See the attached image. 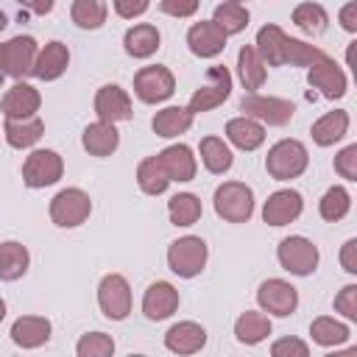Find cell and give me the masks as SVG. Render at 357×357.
<instances>
[{"mask_svg": "<svg viewBox=\"0 0 357 357\" xmlns=\"http://www.w3.org/2000/svg\"><path fill=\"white\" fill-rule=\"evenodd\" d=\"M307 165H310V153H307V145L298 139H279L276 145H271L265 156V170L276 181L298 178L307 170Z\"/></svg>", "mask_w": 357, "mask_h": 357, "instance_id": "cell-1", "label": "cell"}, {"mask_svg": "<svg viewBox=\"0 0 357 357\" xmlns=\"http://www.w3.org/2000/svg\"><path fill=\"white\" fill-rule=\"evenodd\" d=\"M215 212L229 223H245L254 215V190L243 181H223L215 190Z\"/></svg>", "mask_w": 357, "mask_h": 357, "instance_id": "cell-2", "label": "cell"}, {"mask_svg": "<svg viewBox=\"0 0 357 357\" xmlns=\"http://www.w3.org/2000/svg\"><path fill=\"white\" fill-rule=\"evenodd\" d=\"M206 257H209L206 243L201 237H195V234H184V237L170 243V248H167V268L176 276H181V279H192V276H198L204 271Z\"/></svg>", "mask_w": 357, "mask_h": 357, "instance_id": "cell-3", "label": "cell"}, {"mask_svg": "<svg viewBox=\"0 0 357 357\" xmlns=\"http://www.w3.org/2000/svg\"><path fill=\"white\" fill-rule=\"evenodd\" d=\"M92 212V198L81 187H67L59 190L50 198V220L61 229H75L81 226Z\"/></svg>", "mask_w": 357, "mask_h": 357, "instance_id": "cell-4", "label": "cell"}, {"mask_svg": "<svg viewBox=\"0 0 357 357\" xmlns=\"http://www.w3.org/2000/svg\"><path fill=\"white\" fill-rule=\"evenodd\" d=\"M276 259H279V265L287 273H293V276H310L318 268L321 254H318V245L312 240H307L301 234H290V237H284L279 243Z\"/></svg>", "mask_w": 357, "mask_h": 357, "instance_id": "cell-5", "label": "cell"}, {"mask_svg": "<svg viewBox=\"0 0 357 357\" xmlns=\"http://www.w3.org/2000/svg\"><path fill=\"white\" fill-rule=\"evenodd\" d=\"M61 173H64V159L50 148H36L22 162V181L31 190H42V187L56 184L61 178Z\"/></svg>", "mask_w": 357, "mask_h": 357, "instance_id": "cell-6", "label": "cell"}, {"mask_svg": "<svg viewBox=\"0 0 357 357\" xmlns=\"http://www.w3.org/2000/svg\"><path fill=\"white\" fill-rule=\"evenodd\" d=\"M229 95H231V73H229L226 67L215 64V67L206 70V84L192 92V98H190V103H187L184 109L195 117V114H201V112H209V109L220 106Z\"/></svg>", "mask_w": 357, "mask_h": 357, "instance_id": "cell-7", "label": "cell"}, {"mask_svg": "<svg viewBox=\"0 0 357 357\" xmlns=\"http://www.w3.org/2000/svg\"><path fill=\"white\" fill-rule=\"evenodd\" d=\"M240 109L245 112L243 117H251L259 126L262 123H268V126H287L293 120V112H296V106L290 100L276 98V95H259V92L245 95L240 100Z\"/></svg>", "mask_w": 357, "mask_h": 357, "instance_id": "cell-8", "label": "cell"}, {"mask_svg": "<svg viewBox=\"0 0 357 357\" xmlns=\"http://www.w3.org/2000/svg\"><path fill=\"white\" fill-rule=\"evenodd\" d=\"M98 307L106 318L123 321L131 312V284L123 273H106L98 284Z\"/></svg>", "mask_w": 357, "mask_h": 357, "instance_id": "cell-9", "label": "cell"}, {"mask_svg": "<svg viewBox=\"0 0 357 357\" xmlns=\"http://www.w3.org/2000/svg\"><path fill=\"white\" fill-rule=\"evenodd\" d=\"M39 56V47H36V39L33 36H11L8 42L0 45V64H3V73L22 81L25 75L33 73V61Z\"/></svg>", "mask_w": 357, "mask_h": 357, "instance_id": "cell-10", "label": "cell"}, {"mask_svg": "<svg viewBox=\"0 0 357 357\" xmlns=\"http://www.w3.org/2000/svg\"><path fill=\"white\" fill-rule=\"evenodd\" d=\"M176 92V78L167 67L162 64H151V67H142L137 75H134V95L142 100V103H162L167 100L170 95Z\"/></svg>", "mask_w": 357, "mask_h": 357, "instance_id": "cell-11", "label": "cell"}, {"mask_svg": "<svg viewBox=\"0 0 357 357\" xmlns=\"http://www.w3.org/2000/svg\"><path fill=\"white\" fill-rule=\"evenodd\" d=\"M257 304L276 318H287L298 307V290L284 279H265L257 290Z\"/></svg>", "mask_w": 357, "mask_h": 357, "instance_id": "cell-12", "label": "cell"}, {"mask_svg": "<svg viewBox=\"0 0 357 357\" xmlns=\"http://www.w3.org/2000/svg\"><path fill=\"white\" fill-rule=\"evenodd\" d=\"M307 81L312 89H318L326 100H337L346 95L349 89V81H346V73L335 64V59L324 56L321 61H315L310 70H307Z\"/></svg>", "mask_w": 357, "mask_h": 357, "instance_id": "cell-13", "label": "cell"}, {"mask_svg": "<svg viewBox=\"0 0 357 357\" xmlns=\"http://www.w3.org/2000/svg\"><path fill=\"white\" fill-rule=\"evenodd\" d=\"M301 212H304V198H301V192H296L290 187L271 192L268 201L262 204V220L268 226H287Z\"/></svg>", "mask_w": 357, "mask_h": 357, "instance_id": "cell-14", "label": "cell"}, {"mask_svg": "<svg viewBox=\"0 0 357 357\" xmlns=\"http://www.w3.org/2000/svg\"><path fill=\"white\" fill-rule=\"evenodd\" d=\"M204 346H206V329L195 321H178L165 332V349L178 357L198 354Z\"/></svg>", "mask_w": 357, "mask_h": 357, "instance_id": "cell-15", "label": "cell"}, {"mask_svg": "<svg viewBox=\"0 0 357 357\" xmlns=\"http://www.w3.org/2000/svg\"><path fill=\"white\" fill-rule=\"evenodd\" d=\"M39 106H42L39 89H33V86L25 84V81H17V84L3 95V103H0L6 120H28V117H36Z\"/></svg>", "mask_w": 357, "mask_h": 357, "instance_id": "cell-16", "label": "cell"}, {"mask_svg": "<svg viewBox=\"0 0 357 357\" xmlns=\"http://www.w3.org/2000/svg\"><path fill=\"white\" fill-rule=\"evenodd\" d=\"M95 114L98 120L103 123H120V120H128L131 117V98L123 86L117 84H103L95 95Z\"/></svg>", "mask_w": 357, "mask_h": 357, "instance_id": "cell-17", "label": "cell"}, {"mask_svg": "<svg viewBox=\"0 0 357 357\" xmlns=\"http://www.w3.org/2000/svg\"><path fill=\"white\" fill-rule=\"evenodd\" d=\"M162 170L167 173L170 181H192L195 178V170H198V162L192 156V148L184 145V142H176V145H167L165 151L156 153Z\"/></svg>", "mask_w": 357, "mask_h": 357, "instance_id": "cell-18", "label": "cell"}, {"mask_svg": "<svg viewBox=\"0 0 357 357\" xmlns=\"http://www.w3.org/2000/svg\"><path fill=\"white\" fill-rule=\"evenodd\" d=\"M226 39L229 36L212 20H201L187 31V45L198 59H215L218 53H223Z\"/></svg>", "mask_w": 357, "mask_h": 357, "instance_id": "cell-19", "label": "cell"}, {"mask_svg": "<svg viewBox=\"0 0 357 357\" xmlns=\"http://www.w3.org/2000/svg\"><path fill=\"white\" fill-rule=\"evenodd\" d=\"M178 310V290L170 282H153L148 284L142 296V312L148 321H165Z\"/></svg>", "mask_w": 357, "mask_h": 357, "instance_id": "cell-20", "label": "cell"}, {"mask_svg": "<svg viewBox=\"0 0 357 357\" xmlns=\"http://www.w3.org/2000/svg\"><path fill=\"white\" fill-rule=\"evenodd\" d=\"M50 321L45 315H20L14 324H11V340L20 346V349H39L50 340Z\"/></svg>", "mask_w": 357, "mask_h": 357, "instance_id": "cell-21", "label": "cell"}, {"mask_svg": "<svg viewBox=\"0 0 357 357\" xmlns=\"http://www.w3.org/2000/svg\"><path fill=\"white\" fill-rule=\"evenodd\" d=\"M287 33L279 28V25H262L257 31V42H254V50L257 56L262 59L265 67H282L284 64V53H287Z\"/></svg>", "mask_w": 357, "mask_h": 357, "instance_id": "cell-22", "label": "cell"}, {"mask_svg": "<svg viewBox=\"0 0 357 357\" xmlns=\"http://www.w3.org/2000/svg\"><path fill=\"white\" fill-rule=\"evenodd\" d=\"M67 64H70V50H67V45L59 42V39H53V42H47V45L39 50L31 75H36L39 81H56V78L64 75Z\"/></svg>", "mask_w": 357, "mask_h": 357, "instance_id": "cell-23", "label": "cell"}, {"mask_svg": "<svg viewBox=\"0 0 357 357\" xmlns=\"http://www.w3.org/2000/svg\"><path fill=\"white\" fill-rule=\"evenodd\" d=\"M81 145H84V151L92 153V156H100V159H103V156H112V153L117 151V145H120V131H117L112 123L95 120V123H89V126L84 128Z\"/></svg>", "mask_w": 357, "mask_h": 357, "instance_id": "cell-24", "label": "cell"}, {"mask_svg": "<svg viewBox=\"0 0 357 357\" xmlns=\"http://www.w3.org/2000/svg\"><path fill=\"white\" fill-rule=\"evenodd\" d=\"M310 134H312V142L321 145V148H329V145L340 142V139L349 134V112L335 109V112L321 114V117L312 123Z\"/></svg>", "mask_w": 357, "mask_h": 357, "instance_id": "cell-25", "label": "cell"}, {"mask_svg": "<svg viewBox=\"0 0 357 357\" xmlns=\"http://www.w3.org/2000/svg\"><path fill=\"white\" fill-rule=\"evenodd\" d=\"M159 42H162V33H159V28L151 25V22H139V25L128 28L126 36H123V47H126V53L134 56V59H148V56H153V53L159 50Z\"/></svg>", "mask_w": 357, "mask_h": 357, "instance_id": "cell-26", "label": "cell"}, {"mask_svg": "<svg viewBox=\"0 0 357 357\" xmlns=\"http://www.w3.org/2000/svg\"><path fill=\"white\" fill-rule=\"evenodd\" d=\"M226 137L240 151H257L265 142V126H259L257 120L240 114V117H231L226 123Z\"/></svg>", "mask_w": 357, "mask_h": 357, "instance_id": "cell-27", "label": "cell"}, {"mask_svg": "<svg viewBox=\"0 0 357 357\" xmlns=\"http://www.w3.org/2000/svg\"><path fill=\"white\" fill-rule=\"evenodd\" d=\"M153 134L162 137V139H173L184 131H190L192 126V114L184 109V106H165L153 114Z\"/></svg>", "mask_w": 357, "mask_h": 357, "instance_id": "cell-28", "label": "cell"}, {"mask_svg": "<svg viewBox=\"0 0 357 357\" xmlns=\"http://www.w3.org/2000/svg\"><path fill=\"white\" fill-rule=\"evenodd\" d=\"M28 265H31V257L22 243L17 240L0 243V279L3 282H17L20 276H25Z\"/></svg>", "mask_w": 357, "mask_h": 357, "instance_id": "cell-29", "label": "cell"}, {"mask_svg": "<svg viewBox=\"0 0 357 357\" xmlns=\"http://www.w3.org/2000/svg\"><path fill=\"white\" fill-rule=\"evenodd\" d=\"M271 318L265 312H257V310H245L237 321H234V335L240 343L245 346H257L262 343L268 335H271Z\"/></svg>", "mask_w": 357, "mask_h": 357, "instance_id": "cell-30", "label": "cell"}, {"mask_svg": "<svg viewBox=\"0 0 357 357\" xmlns=\"http://www.w3.org/2000/svg\"><path fill=\"white\" fill-rule=\"evenodd\" d=\"M237 73H240V81H243V86L248 89V95H254V92L265 84L268 70H265L262 59L257 56L254 45H243V47H240V53H237Z\"/></svg>", "mask_w": 357, "mask_h": 357, "instance_id": "cell-31", "label": "cell"}, {"mask_svg": "<svg viewBox=\"0 0 357 357\" xmlns=\"http://www.w3.org/2000/svg\"><path fill=\"white\" fill-rule=\"evenodd\" d=\"M42 134H45V123L39 117L6 120V126H3V137L11 148H31L33 142H39Z\"/></svg>", "mask_w": 357, "mask_h": 357, "instance_id": "cell-32", "label": "cell"}, {"mask_svg": "<svg viewBox=\"0 0 357 357\" xmlns=\"http://www.w3.org/2000/svg\"><path fill=\"white\" fill-rule=\"evenodd\" d=\"M198 151H201V162H204V167H206L209 173H215V176L229 173L231 165H234V156H231L229 145H226L220 137H204Z\"/></svg>", "mask_w": 357, "mask_h": 357, "instance_id": "cell-33", "label": "cell"}, {"mask_svg": "<svg viewBox=\"0 0 357 357\" xmlns=\"http://www.w3.org/2000/svg\"><path fill=\"white\" fill-rule=\"evenodd\" d=\"M310 335H312V343L329 349V346L346 343L351 337V329H349V324H343V321H337L332 315H321V318H315L310 324Z\"/></svg>", "mask_w": 357, "mask_h": 357, "instance_id": "cell-34", "label": "cell"}, {"mask_svg": "<svg viewBox=\"0 0 357 357\" xmlns=\"http://www.w3.org/2000/svg\"><path fill=\"white\" fill-rule=\"evenodd\" d=\"M201 212H204L201 198L192 195V192H176L167 201V215H170L173 226H192L201 218Z\"/></svg>", "mask_w": 357, "mask_h": 357, "instance_id": "cell-35", "label": "cell"}, {"mask_svg": "<svg viewBox=\"0 0 357 357\" xmlns=\"http://www.w3.org/2000/svg\"><path fill=\"white\" fill-rule=\"evenodd\" d=\"M212 22H215L226 36L240 33V31H245V25H248V8H245L243 3H237V0L220 3V6H215Z\"/></svg>", "mask_w": 357, "mask_h": 357, "instance_id": "cell-36", "label": "cell"}, {"mask_svg": "<svg viewBox=\"0 0 357 357\" xmlns=\"http://www.w3.org/2000/svg\"><path fill=\"white\" fill-rule=\"evenodd\" d=\"M137 184H139V190L145 195H162L170 187V178L162 170V165H159L156 156H148V159L139 162V167H137Z\"/></svg>", "mask_w": 357, "mask_h": 357, "instance_id": "cell-37", "label": "cell"}, {"mask_svg": "<svg viewBox=\"0 0 357 357\" xmlns=\"http://www.w3.org/2000/svg\"><path fill=\"white\" fill-rule=\"evenodd\" d=\"M349 209H351V195H349V190L340 187V184L329 187V190L321 195V201H318V212H321V218L329 220V223L343 220V218L349 215Z\"/></svg>", "mask_w": 357, "mask_h": 357, "instance_id": "cell-38", "label": "cell"}, {"mask_svg": "<svg viewBox=\"0 0 357 357\" xmlns=\"http://www.w3.org/2000/svg\"><path fill=\"white\" fill-rule=\"evenodd\" d=\"M106 11H109V6H106L103 0H75V3L70 6L73 22H75L78 28H84V31L100 28V25L106 22Z\"/></svg>", "mask_w": 357, "mask_h": 357, "instance_id": "cell-39", "label": "cell"}, {"mask_svg": "<svg viewBox=\"0 0 357 357\" xmlns=\"http://www.w3.org/2000/svg\"><path fill=\"white\" fill-rule=\"evenodd\" d=\"M293 22H296L304 33L318 36V33L326 31L329 14H326V8H324L321 3H298V6L293 8Z\"/></svg>", "mask_w": 357, "mask_h": 357, "instance_id": "cell-40", "label": "cell"}, {"mask_svg": "<svg viewBox=\"0 0 357 357\" xmlns=\"http://www.w3.org/2000/svg\"><path fill=\"white\" fill-rule=\"evenodd\" d=\"M78 357H112L114 354V337L106 332H86L75 343Z\"/></svg>", "mask_w": 357, "mask_h": 357, "instance_id": "cell-41", "label": "cell"}, {"mask_svg": "<svg viewBox=\"0 0 357 357\" xmlns=\"http://www.w3.org/2000/svg\"><path fill=\"white\" fill-rule=\"evenodd\" d=\"M326 53L315 45H307L301 39H287V53H284V64H293V67H312L315 61H321Z\"/></svg>", "mask_w": 357, "mask_h": 357, "instance_id": "cell-42", "label": "cell"}, {"mask_svg": "<svg viewBox=\"0 0 357 357\" xmlns=\"http://www.w3.org/2000/svg\"><path fill=\"white\" fill-rule=\"evenodd\" d=\"M271 357H310V346H307L301 337L287 335V337L273 340V346H271Z\"/></svg>", "mask_w": 357, "mask_h": 357, "instance_id": "cell-43", "label": "cell"}, {"mask_svg": "<svg viewBox=\"0 0 357 357\" xmlns=\"http://www.w3.org/2000/svg\"><path fill=\"white\" fill-rule=\"evenodd\" d=\"M335 173H340L346 181H357V145H346L335 156Z\"/></svg>", "mask_w": 357, "mask_h": 357, "instance_id": "cell-44", "label": "cell"}, {"mask_svg": "<svg viewBox=\"0 0 357 357\" xmlns=\"http://www.w3.org/2000/svg\"><path fill=\"white\" fill-rule=\"evenodd\" d=\"M335 310L340 315H346L349 321H357V284H346L335 296Z\"/></svg>", "mask_w": 357, "mask_h": 357, "instance_id": "cell-45", "label": "cell"}, {"mask_svg": "<svg viewBox=\"0 0 357 357\" xmlns=\"http://www.w3.org/2000/svg\"><path fill=\"white\" fill-rule=\"evenodd\" d=\"M112 8H114L117 17H123V20H134V17H139V14L148 11V0H114Z\"/></svg>", "mask_w": 357, "mask_h": 357, "instance_id": "cell-46", "label": "cell"}, {"mask_svg": "<svg viewBox=\"0 0 357 357\" xmlns=\"http://www.w3.org/2000/svg\"><path fill=\"white\" fill-rule=\"evenodd\" d=\"M159 11H165L170 17H192L198 11V3L195 0H162Z\"/></svg>", "mask_w": 357, "mask_h": 357, "instance_id": "cell-47", "label": "cell"}, {"mask_svg": "<svg viewBox=\"0 0 357 357\" xmlns=\"http://www.w3.org/2000/svg\"><path fill=\"white\" fill-rule=\"evenodd\" d=\"M340 265H343L346 273H357V240L354 237H349L343 243V248H340Z\"/></svg>", "mask_w": 357, "mask_h": 357, "instance_id": "cell-48", "label": "cell"}, {"mask_svg": "<svg viewBox=\"0 0 357 357\" xmlns=\"http://www.w3.org/2000/svg\"><path fill=\"white\" fill-rule=\"evenodd\" d=\"M337 17H340V25H343L349 33H357V3H346Z\"/></svg>", "mask_w": 357, "mask_h": 357, "instance_id": "cell-49", "label": "cell"}, {"mask_svg": "<svg viewBox=\"0 0 357 357\" xmlns=\"http://www.w3.org/2000/svg\"><path fill=\"white\" fill-rule=\"evenodd\" d=\"M324 357H357V346H349V349H340V351H329Z\"/></svg>", "mask_w": 357, "mask_h": 357, "instance_id": "cell-50", "label": "cell"}, {"mask_svg": "<svg viewBox=\"0 0 357 357\" xmlns=\"http://www.w3.org/2000/svg\"><path fill=\"white\" fill-rule=\"evenodd\" d=\"M3 318H6V301L0 298V321H3Z\"/></svg>", "mask_w": 357, "mask_h": 357, "instance_id": "cell-51", "label": "cell"}, {"mask_svg": "<svg viewBox=\"0 0 357 357\" xmlns=\"http://www.w3.org/2000/svg\"><path fill=\"white\" fill-rule=\"evenodd\" d=\"M6 25H8V22H6V14H3V11H0V31H3V28H6Z\"/></svg>", "mask_w": 357, "mask_h": 357, "instance_id": "cell-52", "label": "cell"}, {"mask_svg": "<svg viewBox=\"0 0 357 357\" xmlns=\"http://www.w3.org/2000/svg\"><path fill=\"white\" fill-rule=\"evenodd\" d=\"M3 78H6V73H3V64H0V86H3Z\"/></svg>", "mask_w": 357, "mask_h": 357, "instance_id": "cell-53", "label": "cell"}, {"mask_svg": "<svg viewBox=\"0 0 357 357\" xmlns=\"http://www.w3.org/2000/svg\"><path fill=\"white\" fill-rule=\"evenodd\" d=\"M128 357H145V354H128Z\"/></svg>", "mask_w": 357, "mask_h": 357, "instance_id": "cell-54", "label": "cell"}]
</instances>
